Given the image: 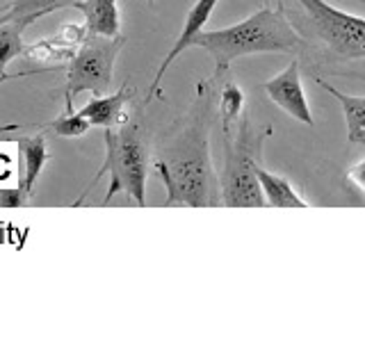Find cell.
<instances>
[{
	"label": "cell",
	"mask_w": 365,
	"mask_h": 342,
	"mask_svg": "<svg viewBox=\"0 0 365 342\" xmlns=\"http://www.w3.org/2000/svg\"><path fill=\"white\" fill-rule=\"evenodd\" d=\"M103 130H106L103 133V140H106V160H103L94 180L89 182V187L83 192V197L103 178V174H110L112 180L106 199H103V205H108L114 194L119 192L128 194L130 199L137 201V205H146L148 148H146L140 119L123 121L119 125H114V128H103Z\"/></svg>",
	"instance_id": "4"
},
{
	"label": "cell",
	"mask_w": 365,
	"mask_h": 342,
	"mask_svg": "<svg viewBox=\"0 0 365 342\" xmlns=\"http://www.w3.org/2000/svg\"><path fill=\"white\" fill-rule=\"evenodd\" d=\"M222 78L210 76L197 85L192 108L182 117L174 133L167 135L153 160L155 176L167 187L165 208L171 205H192V208H208L220 205V178L210 162V125L215 91Z\"/></svg>",
	"instance_id": "1"
},
{
	"label": "cell",
	"mask_w": 365,
	"mask_h": 342,
	"mask_svg": "<svg viewBox=\"0 0 365 342\" xmlns=\"http://www.w3.org/2000/svg\"><path fill=\"white\" fill-rule=\"evenodd\" d=\"M135 91L130 89L128 80L123 83V87L117 91L114 96H94L91 100H87L80 114L91 123V125H98V128H114L123 121H128V114L123 112V105L128 100H133Z\"/></svg>",
	"instance_id": "9"
},
{
	"label": "cell",
	"mask_w": 365,
	"mask_h": 342,
	"mask_svg": "<svg viewBox=\"0 0 365 342\" xmlns=\"http://www.w3.org/2000/svg\"><path fill=\"white\" fill-rule=\"evenodd\" d=\"M224 135V169L220 174V199L228 208H265V197L256 178V165L262 160V144L272 128H256L249 114Z\"/></svg>",
	"instance_id": "3"
},
{
	"label": "cell",
	"mask_w": 365,
	"mask_h": 342,
	"mask_svg": "<svg viewBox=\"0 0 365 342\" xmlns=\"http://www.w3.org/2000/svg\"><path fill=\"white\" fill-rule=\"evenodd\" d=\"M220 123H222V133L231 130L237 123V119L242 117L245 110V91L240 89L233 80H226L220 89Z\"/></svg>",
	"instance_id": "16"
},
{
	"label": "cell",
	"mask_w": 365,
	"mask_h": 342,
	"mask_svg": "<svg viewBox=\"0 0 365 342\" xmlns=\"http://www.w3.org/2000/svg\"><path fill=\"white\" fill-rule=\"evenodd\" d=\"M306 11L311 34L336 62L365 60V19L342 11L327 0H297Z\"/></svg>",
	"instance_id": "5"
},
{
	"label": "cell",
	"mask_w": 365,
	"mask_h": 342,
	"mask_svg": "<svg viewBox=\"0 0 365 342\" xmlns=\"http://www.w3.org/2000/svg\"><path fill=\"white\" fill-rule=\"evenodd\" d=\"M28 201L30 197L19 185L0 190V208H23V205H28Z\"/></svg>",
	"instance_id": "19"
},
{
	"label": "cell",
	"mask_w": 365,
	"mask_h": 342,
	"mask_svg": "<svg viewBox=\"0 0 365 342\" xmlns=\"http://www.w3.org/2000/svg\"><path fill=\"white\" fill-rule=\"evenodd\" d=\"M85 28L76 26V23H66V26L55 34L51 39H41L32 46L23 48V57L34 62H48V60H66V57H73L76 48L85 39Z\"/></svg>",
	"instance_id": "10"
},
{
	"label": "cell",
	"mask_w": 365,
	"mask_h": 342,
	"mask_svg": "<svg viewBox=\"0 0 365 342\" xmlns=\"http://www.w3.org/2000/svg\"><path fill=\"white\" fill-rule=\"evenodd\" d=\"M345 182H347V185H351V190L356 192L359 199L365 203V160H361V162H356L347 171Z\"/></svg>",
	"instance_id": "20"
},
{
	"label": "cell",
	"mask_w": 365,
	"mask_h": 342,
	"mask_svg": "<svg viewBox=\"0 0 365 342\" xmlns=\"http://www.w3.org/2000/svg\"><path fill=\"white\" fill-rule=\"evenodd\" d=\"M76 7L85 14V26L91 34L117 37L121 28L119 7L114 0H78Z\"/></svg>",
	"instance_id": "13"
},
{
	"label": "cell",
	"mask_w": 365,
	"mask_h": 342,
	"mask_svg": "<svg viewBox=\"0 0 365 342\" xmlns=\"http://www.w3.org/2000/svg\"><path fill=\"white\" fill-rule=\"evenodd\" d=\"M317 85L327 89L331 96H336L342 105V114H345V121H347V140L351 144H365V98L342 94L336 87L324 83L322 78H317Z\"/></svg>",
	"instance_id": "15"
},
{
	"label": "cell",
	"mask_w": 365,
	"mask_h": 342,
	"mask_svg": "<svg viewBox=\"0 0 365 342\" xmlns=\"http://www.w3.org/2000/svg\"><path fill=\"white\" fill-rule=\"evenodd\" d=\"M91 128V123L73 108H64V112L51 123H46V130L55 133L57 137H83Z\"/></svg>",
	"instance_id": "18"
},
{
	"label": "cell",
	"mask_w": 365,
	"mask_h": 342,
	"mask_svg": "<svg viewBox=\"0 0 365 342\" xmlns=\"http://www.w3.org/2000/svg\"><path fill=\"white\" fill-rule=\"evenodd\" d=\"M256 178L262 190V197H265V203L272 205V208H308V203L294 192L288 180L272 174L260 162L256 165Z\"/></svg>",
	"instance_id": "14"
},
{
	"label": "cell",
	"mask_w": 365,
	"mask_h": 342,
	"mask_svg": "<svg viewBox=\"0 0 365 342\" xmlns=\"http://www.w3.org/2000/svg\"><path fill=\"white\" fill-rule=\"evenodd\" d=\"M192 46H199L210 53L215 60L217 78H224L237 57L256 53H297L304 46L302 34L292 28L285 16V9L260 7L249 19L235 23L231 28L199 32Z\"/></svg>",
	"instance_id": "2"
},
{
	"label": "cell",
	"mask_w": 365,
	"mask_h": 342,
	"mask_svg": "<svg viewBox=\"0 0 365 342\" xmlns=\"http://www.w3.org/2000/svg\"><path fill=\"white\" fill-rule=\"evenodd\" d=\"M0 11H3V7H0Z\"/></svg>",
	"instance_id": "24"
},
{
	"label": "cell",
	"mask_w": 365,
	"mask_h": 342,
	"mask_svg": "<svg viewBox=\"0 0 365 342\" xmlns=\"http://www.w3.org/2000/svg\"><path fill=\"white\" fill-rule=\"evenodd\" d=\"M262 89L267 91V96L277 103V105L288 112L292 119L302 121L306 125H313V114L311 108H308V100L302 87V76H299V62L292 60L288 66L283 68L279 76H274L272 80H267Z\"/></svg>",
	"instance_id": "7"
},
{
	"label": "cell",
	"mask_w": 365,
	"mask_h": 342,
	"mask_svg": "<svg viewBox=\"0 0 365 342\" xmlns=\"http://www.w3.org/2000/svg\"><path fill=\"white\" fill-rule=\"evenodd\" d=\"M76 3L78 0H14L5 7V11H0V23H11L23 32L41 16H48L64 7H76Z\"/></svg>",
	"instance_id": "12"
},
{
	"label": "cell",
	"mask_w": 365,
	"mask_h": 342,
	"mask_svg": "<svg viewBox=\"0 0 365 342\" xmlns=\"http://www.w3.org/2000/svg\"><path fill=\"white\" fill-rule=\"evenodd\" d=\"M146 5L151 7V9H155V0H146Z\"/></svg>",
	"instance_id": "22"
},
{
	"label": "cell",
	"mask_w": 365,
	"mask_h": 342,
	"mask_svg": "<svg viewBox=\"0 0 365 342\" xmlns=\"http://www.w3.org/2000/svg\"><path fill=\"white\" fill-rule=\"evenodd\" d=\"M125 43L123 34L117 37H103V34L87 32L83 43L78 46L66 71L64 98L66 108H73V98L80 91H91L94 96L108 94L112 85V68L114 60L121 53Z\"/></svg>",
	"instance_id": "6"
},
{
	"label": "cell",
	"mask_w": 365,
	"mask_h": 342,
	"mask_svg": "<svg viewBox=\"0 0 365 342\" xmlns=\"http://www.w3.org/2000/svg\"><path fill=\"white\" fill-rule=\"evenodd\" d=\"M19 153H21V176H19V187L32 197V187L37 182L39 174L43 171L46 162L51 160L48 146H46V135H32V137H19L16 140Z\"/></svg>",
	"instance_id": "11"
},
{
	"label": "cell",
	"mask_w": 365,
	"mask_h": 342,
	"mask_svg": "<svg viewBox=\"0 0 365 342\" xmlns=\"http://www.w3.org/2000/svg\"><path fill=\"white\" fill-rule=\"evenodd\" d=\"M361 3H363V5H365V0H361Z\"/></svg>",
	"instance_id": "23"
},
{
	"label": "cell",
	"mask_w": 365,
	"mask_h": 342,
	"mask_svg": "<svg viewBox=\"0 0 365 342\" xmlns=\"http://www.w3.org/2000/svg\"><path fill=\"white\" fill-rule=\"evenodd\" d=\"M21 125H0V133H9V130H19Z\"/></svg>",
	"instance_id": "21"
},
{
	"label": "cell",
	"mask_w": 365,
	"mask_h": 342,
	"mask_svg": "<svg viewBox=\"0 0 365 342\" xmlns=\"http://www.w3.org/2000/svg\"><path fill=\"white\" fill-rule=\"evenodd\" d=\"M217 3H220V0H197V3L192 5V9L187 11V16H185V23H182V30H180V34H178V39H176V43H174V48H171V51L167 53V57L163 60V64H160L158 73H155V78H153V83H151V87H148V96H146L144 103H151V100L155 98V94H160V85H163V78H165V73L169 71V66L176 62V57H178L182 51H187V48H190L192 41H194V37H197V34L203 30L205 23H208L210 14H212L215 7H217Z\"/></svg>",
	"instance_id": "8"
},
{
	"label": "cell",
	"mask_w": 365,
	"mask_h": 342,
	"mask_svg": "<svg viewBox=\"0 0 365 342\" xmlns=\"http://www.w3.org/2000/svg\"><path fill=\"white\" fill-rule=\"evenodd\" d=\"M21 34L23 32L16 30L11 23H0V85L7 83L11 78H16V76H9L5 68L14 57H19L23 53V48H26Z\"/></svg>",
	"instance_id": "17"
}]
</instances>
